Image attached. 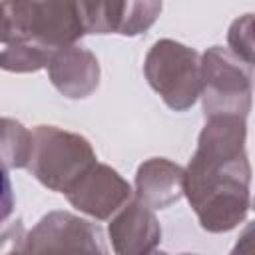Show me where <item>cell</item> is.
I'll list each match as a JSON object with an SVG mask.
<instances>
[{
    "mask_svg": "<svg viewBox=\"0 0 255 255\" xmlns=\"http://www.w3.org/2000/svg\"><path fill=\"white\" fill-rule=\"evenodd\" d=\"M34 135L32 147H36V153L30 155L34 173L52 189L68 193L80 181L78 175H86V169L94 163V155L74 157L92 153L88 141L54 128H38Z\"/></svg>",
    "mask_w": 255,
    "mask_h": 255,
    "instance_id": "obj_1",
    "label": "cell"
},
{
    "mask_svg": "<svg viewBox=\"0 0 255 255\" xmlns=\"http://www.w3.org/2000/svg\"><path fill=\"white\" fill-rule=\"evenodd\" d=\"M14 211V191L6 171V165L0 163V223H4Z\"/></svg>",
    "mask_w": 255,
    "mask_h": 255,
    "instance_id": "obj_2",
    "label": "cell"
}]
</instances>
